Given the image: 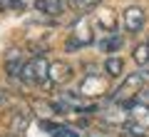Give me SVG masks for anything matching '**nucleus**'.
Returning a JSON list of instances; mask_svg holds the SVG:
<instances>
[{"label": "nucleus", "mask_w": 149, "mask_h": 137, "mask_svg": "<svg viewBox=\"0 0 149 137\" xmlns=\"http://www.w3.org/2000/svg\"><path fill=\"white\" fill-rule=\"evenodd\" d=\"M147 85H149V67H142V70H137V72H129V75H124V80L119 82V87L112 92L109 100L114 102V105H127V102L137 100L139 92H142Z\"/></svg>", "instance_id": "f257e3e1"}, {"label": "nucleus", "mask_w": 149, "mask_h": 137, "mask_svg": "<svg viewBox=\"0 0 149 137\" xmlns=\"http://www.w3.org/2000/svg\"><path fill=\"white\" fill-rule=\"evenodd\" d=\"M20 80L27 82V85H45V82H50V63L42 58V55L30 58L25 65H22Z\"/></svg>", "instance_id": "f03ea898"}, {"label": "nucleus", "mask_w": 149, "mask_h": 137, "mask_svg": "<svg viewBox=\"0 0 149 137\" xmlns=\"http://www.w3.org/2000/svg\"><path fill=\"white\" fill-rule=\"evenodd\" d=\"M95 42V32H92V25L87 18H82L80 22H74L72 27V35L67 40V50H77V48H85V45H92Z\"/></svg>", "instance_id": "7ed1b4c3"}, {"label": "nucleus", "mask_w": 149, "mask_h": 137, "mask_svg": "<svg viewBox=\"0 0 149 137\" xmlns=\"http://www.w3.org/2000/svg\"><path fill=\"white\" fill-rule=\"evenodd\" d=\"M122 22H124V30L127 32H139L144 27V22H147V13H144V8L132 5L122 13Z\"/></svg>", "instance_id": "20e7f679"}, {"label": "nucleus", "mask_w": 149, "mask_h": 137, "mask_svg": "<svg viewBox=\"0 0 149 137\" xmlns=\"http://www.w3.org/2000/svg\"><path fill=\"white\" fill-rule=\"evenodd\" d=\"M124 107H127V112H129L132 120H137V122H142L144 127H149V105H147V102L132 100V102H127Z\"/></svg>", "instance_id": "39448f33"}, {"label": "nucleus", "mask_w": 149, "mask_h": 137, "mask_svg": "<svg viewBox=\"0 0 149 137\" xmlns=\"http://www.w3.org/2000/svg\"><path fill=\"white\" fill-rule=\"evenodd\" d=\"M70 3H72V0H40V3H37V10L45 13V15H50V18H57V15L65 13V8H67Z\"/></svg>", "instance_id": "423d86ee"}, {"label": "nucleus", "mask_w": 149, "mask_h": 137, "mask_svg": "<svg viewBox=\"0 0 149 137\" xmlns=\"http://www.w3.org/2000/svg\"><path fill=\"white\" fill-rule=\"evenodd\" d=\"M72 77V67L67 63H52L50 65V82L52 85H65Z\"/></svg>", "instance_id": "0eeeda50"}, {"label": "nucleus", "mask_w": 149, "mask_h": 137, "mask_svg": "<svg viewBox=\"0 0 149 137\" xmlns=\"http://www.w3.org/2000/svg\"><path fill=\"white\" fill-rule=\"evenodd\" d=\"M122 35H119L117 30H112V32H104V37L102 40H97V45H100L104 53H117L119 48H122Z\"/></svg>", "instance_id": "6e6552de"}, {"label": "nucleus", "mask_w": 149, "mask_h": 137, "mask_svg": "<svg viewBox=\"0 0 149 137\" xmlns=\"http://www.w3.org/2000/svg\"><path fill=\"white\" fill-rule=\"evenodd\" d=\"M119 130H122L124 135H129V137H149V127H144L142 122L132 120V117H129L127 122H122V125H119Z\"/></svg>", "instance_id": "1a4fd4ad"}, {"label": "nucleus", "mask_w": 149, "mask_h": 137, "mask_svg": "<svg viewBox=\"0 0 149 137\" xmlns=\"http://www.w3.org/2000/svg\"><path fill=\"white\" fill-rule=\"evenodd\" d=\"M100 90H102V80L95 72H87L85 80H82V85H80V92L82 95H97Z\"/></svg>", "instance_id": "9d476101"}, {"label": "nucleus", "mask_w": 149, "mask_h": 137, "mask_svg": "<svg viewBox=\"0 0 149 137\" xmlns=\"http://www.w3.org/2000/svg\"><path fill=\"white\" fill-rule=\"evenodd\" d=\"M22 60H20V55L15 53V50H10L8 53V58H5V70H8V75L10 77H20V72H22Z\"/></svg>", "instance_id": "9b49d317"}, {"label": "nucleus", "mask_w": 149, "mask_h": 137, "mask_svg": "<svg viewBox=\"0 0 149 137\" xmlns=\"http://www.w3.org/2000/svg\"><path fill=\"white\" fill-rule=\"evenodd\" d=\"M104 72L109 75V77H119V75L124 72V60L117 58V55L107 58V60H104Z\"/></svg>", "instance_id": "f8f14e48"}, {"label": "nucleus", "mask_w": 149, "mask_h": 137, "mask_svg": "<svg viewBox=\"0 0 149 137\" xmlns=\"http://www.w3.org/2000/svg\"><path fill=\"white\" fill-rule=\"evenodd\" d=\"M134 60H137V65H147L149 63V45H147V40L139 42L137 48H134Z\"/></svg>", "instance_id": "ddd939ff"}, {"label": "nucleus", "mask_w": 149, "mask_h": 137, "mask_svg": "<svg viewBox=\"0 0 149 137\" xmlns=\"http://www.w3.org/2000/svg\"><path fill=\"white\" fill-rule=\"evenodd\" d=\"M102 0H72L70 5L74 8V10H80V13H87V10H92V8H97Z\"/></svg>", "instance_id": "4468645a"}, {"label": "nucleus", "mask_w": 149, "mask_h": 137, "mask_svg": "<svg viewBox=\"0 0 149 137\" xmlns=\"http://www.w3.org/2000/svg\"><path fill=\"white\" fill-rule=\"evenodd\" d=\"M25 127H27V115H22V117L15 115V120H13V125H10V132L13 135H20Z\"/></svg>", "instance_id": "2eb2a0df"}, {"label": "nucleus", "mask_w": 149, "mask_h": 137, "mask_svg": "<svg viewBox=\"0 0 149 137\" xmlns=\"http://www.w3.org/2000/svg\"><path fill=\"white\" fill-rule=\"evenodd\" d=\"M40 0H13V10H30V8H37Z\"/></svg>", "instance_id": "dca6fc26"}, {"label": "nucleus", "mask_w": 149, "mask_h": 137, "mask_svg": "<svg viewBox=\"0 0 149 137\" xmlns=\"http://www.w3.org/2000/svg\"><path fill=\"white\" fill-rule=\"evenodd\" d=\"M5 137H17V135H13V132H10V135H5Z\"/></svg>", "instance_id": "f3484780"}, {"label": "nucleus", "mask_w": 149, "mask_h": 137, "mask_svg": "<svg viewBox=\"0 0 149 137\" xmlns=\"http://www.w3.org/2000/svg\"><path fill=\"white\" fill-rule=\"evenodd\" d=\"M147 45H149V37H147Z\"/></svg>", "instance_id": "a211bd4d"}]
</instances>
